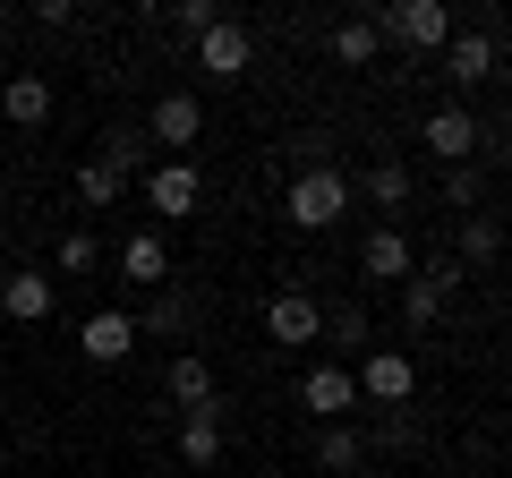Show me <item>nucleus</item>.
Here are the masks:
<instances>
[{
    "mask_svg": "<svg viewBox=\"0 0 512 478\" xmlns=\"http://www.w3.org/2000/svg\"><path fill=\"white\" fill-rule=\"evenodd\" d=\"M282 214H291V231H333V222L350 214V180L333 163H308L291 180V197H282Z\"/></svg>",
    "mask_w": 512,
    "mask_h": 478,
    "instance_id": "obj_1",
    "label": "nucleus"
},
{
    "mask_svg": "<svg viewBox=\"0 0 512 478\" xmlns=\"http://www.w3.org/2000/svg\"><path fill=\"white\" fill-rule=\"evenodd\" d=\"M350 385H359V402H384V410H402L410 393H419V368H410V350H367L359 368H350Z\"/></svg>",
    "mask_w": 512,
    "mask_h": 478,
    "instance_id": "obj_2",
    "label": "nucleus"
},
{
    "mask_svg": "<svg viewBox=\"0 0 512 478\" xmlns=\"http://www.w3.org/2000/svg\"><path fill=\"white\" fill-rule=\"evenodd\" d=\"M384 35H402L410 52H444L453 43V9L444 0H393L384 9Z\"/></svg>",
    "mask_w": 512,
    "mask_h": 478,
    "instance_id": "obj_3",
    "label": "nucleus"
},
{
    "mask_svg": "<svg viewBox=\"0 0 512 478\" xmlns=\"http://www.w3.org/2000/svg\"><path fill=\"white\" fill-rule=\"evenodd\" d=\"M248 60H256V35H248L239 18H214V26L197 35V69L222 77V86H231V77H248Z\"/></svg>",
    "mask_w": 512,
    "mask_h": 478,
    "instance_id": "obj_4",
    "label": "nucleus"
},
{
    "mask_svg": "<svg viewBox=\"0 0 512 478\" xmlns=\"http://www.w3.org/2000/svg\"><path fill=\"white\" fill-rule=\"evenodd\" d=\"M478 146H487V129H478V120H470V111H461V103L427 111V154H436V163H470Z\"/></svg>",
    "mask_w": 512,
    "mask_h": 478,
    "instance_id": "obj_5",
    "label": "nucleus"
},
{
    "mask_svg": "<svg viewBox=\"0 0 512 478\" xmlns=\"http://www.w3.org/2000/svg\"><path fill=\"white\" fill-rule=\"evenodd\" d=\"M265 333H274V342H316V333H325V308H316L308 291H274L265 299Z\"/></svg>",
    "mask_w": 512,
    "mask_h": 478,
    "instance_id": "obj_6",
    "label": "nucleus"
},
{
    "mask_svg": "<svg viewBox=\"0 0 512 478\" xmlns=\"http://www.w3.org/2000/svg\"><path fill=\"white\" fill-rule=\"evenodd\" d=\"M299 402H308L316 419H333V427H342V410H359V385H350V368H333V359H325V368H308V376H299Z\"/></svg>",
    "mask_w": 512,
    "mask_h": 478,
    "instance_id": "obj_7",
    "label": "nucleus"
},
{
    "mask_svg": "<svg viewBox=\"0 0 512 478\" xmlns=\"http://www.w3.org/2000/svg\"><path fill=\"white\" fill-rule=\"evenodd\" d=\"M77 342H86V359H94V368H120L128 350H137V316L103 308V316H86V333H77Z\"/></svg>",
    "mask_w": 512,
    "mask_h": 478,
    "instance_id": "obj_8",
    "label": "nucleus"
},
{
    "mask_svg": "<svg viewBox=\"0 0 512 478\" xmlns=\"http://www.w3.org/2000/svg\"><path fill=\"white\" fill-rule=\"evenodd\" d=\"M197 129H205V103H197V94H163L154 120H146L154 146H197Z\"/></svg>",
    "mask_w": 512,
    "mask_h": 478,
    "instance_id": "obj_9",
    "label": "nucleus"
},
{
    "mask_svg": "<svg viewBox=\"0 0 512 478\" xmlns=\"http://www.w3.org/2000/svg\"><path fill=\"white\" fill-rule=\"evenodd\" d=\"M359 274H367V282H410V274H419V248H410L402 231H376V239L359 248Z\"/></svg>",
    "mask_w": 512,
    "mask_h": 478,
    "instance_id": "obj_10",
    "label": "nucleus"
},
{
    "mask_svg": "<svg viewBox=\"0 0 512 478\" xmlns=\"http://www.w3.org/2000/svg\"><path fill=\"white\" fill-rule=\"evenodd\" d=\"M0 111H9V129H43V120H52V86H43L35 69H18L0 86Z\"/></svg>",
    "mask_w": 512,
    "mask_h": 478,
    "instance_id": "obj_11",
    "label": "nucleus"
},
{
    "mask_svg": "<svg viewBox=\"0 0 512 478\" xmlns=\"http://www.w3.org/2000/svg\"><path fill=\"white\" fill-rule=\"evenodd\" d=\"M52 299H60V291H52V274H26V265L0 282V308L18 316V325H43V316H52Z\"/></svg>",
    "mask_w": 512,
    "mask_h": 478,
    "instance_id": "obj_12",
    "label": "nucleus"
},
{
    "mask_svg": "<svg viewBox=\"0 0 512 478\" xmlns=\"http://www.w3.org/2000/svg\"><path fill=\"white\" fill-rule=\"evenodd\" d=\"M146 205H154V214H171V222H180V214H197V171H188V163L146 171Z\"/></svg>",
    "mask_w": 512,
    "mask_h": 478,
    "instance_id": "obj_13",
    "label": "nucleus"
},
{
    "mask_svg": "<svg viewBox=\"0 0 512 478\" xmlns=\"http://www.w3.org/2000/svg\"><path fill=\"white\" fill-rule=\"evenodd\" d=\"M444 77L453 86H487L495 77V35H453L444 43Z\"/></svg>",
    "mask_w": 512,
    "mask_h": 478,
    "instance_id": "obj_14",
    "label": "nucleus"
},
{
    "mask_svg": "<svg viewBox=\"0 0 512 478\" xmlns=\"http://www.w3.org/2000/svg\"><path fill=\"white\" fill-rule=\"evenodd\" d=\"M180 461H188V470H214V461H222V402L180 419Z\"/></svg>",
    "mask_w": 512,
    "mask_h": 478,
    "instance_id": "obj_15",
    "label": "nucleus"
},
{
    "mask_svg": "<svg viewBox=\"0 0 512 478\" xmlns=\"http://www.w3.org/2000/svg\"><path fill=\"white\" fill-rule=\"evenodd\" d=\"M163 393H171V402H180V410H214V402H222V393H214V368H205L197 350H188V359H171Z\"/></svg>",
    "mask_w": 512,
    "mask_h": 478,
    "instance_id": "obj_16",
    "label": "nucleus"
},
{
    "mask_svg": "<svg viewBox=\"0 0 512 478\" xmlns=\"http://www.w3.org/2000/svg\"><path fill=\"white\" fill-rule=\"evenodd\" d=\"M120 274H128V282H146V291H163V274H171V257H163V239H154V231L120 239Z\"/></svg>",
    "mask_w": 512,
    "mask_h": 478,
    "instance_id": "obj_17",
    "label": "nucleus"
},
{
    "mask_svg": "<svg viewBox=\"0 0 512 478\" xmlns=\"http://www.w3.org/2000/svg\"><path fill=\"white\" fill-rule=\"evenodd\" d=\"M444 299H453V274H410V282H402L410 325H436V316H444Z\"/></svg>",
    "mask_w": 512,
    "mask_h": 478,
    "instance_id": "obj_18",
    "label": "nucleus"
},
{
    "mask_svg": "<svg viewBox=\"0 0 512 478\" xmlns=\"http://www.w3.org/2000/svg\"><path fill=\"white\" fill-rule=\"evenodd\" d=\"M376 43H384L376 18H342V26H333V60H350V69H367V60H376Z\"/></svg>",
    "mask_w": 512,
    "mask_h": 478,
    "instance_id": "obj_19",
    "label": "nucleus"
},
{
    "mask_svg": "<svg viewBox=\"0 0 512 478\" xmlns=\"http://www.w3.org/2000/svg\"><path fill=\"white\" fill-rule=\"evenodd\" d=\"M367 205L402 214V205H410V163H376V171H367Z\"/></svg>",
    "mask_w": 512,
    "mask_h": 478,
    "instance_id": "obj_20",
    "label": "nucleus"
},
{
    "mask_svg": "<svg viewBox=\"0 0 512 478\" xmlns=\"http://www.w3.org/2000/svg\"><path fill=\"white\" fill-rule=\"evenodd\" d=\"M128 188V171H111L103 154H94V163H77V205H111Z\"/></svg>",
    "mask_w": 512,
    "mask_h": 478,
    "instance_id": "obj_21",
    "label": "nucleus"
},
{
    "mask_svg": "<svg viewBox=\"0 0 512 478\" xmlns=\"http://www.w3.org/2000/svg\"><path fill=\"white\" fill-rule=\"evenodd\" d=\"M316 461H325V470H359V461H367L359 427H325V436H316Z\"/></svg>",
    "mask_w": 512,
    "mask_h": 478,
    "instance_id": "obj_22",
    "label": "nucleus"
},
{
    "mask_svg": "<svg viewBox=\"0 0 512 478\" xmlns=\"http://www.w3.org/2000/svg\"><path fill=\"white\" fill-rule=\"evenodd\" d=\"M495 248H504V222H487V214H470V222H461V257H470V265H487Z\"/></svg>",
    "mask_w": 512,
    "mask_h": 478,
    "instance_id": "obj_23",
    "label": "nucleus"
},
{
    "mask_svg": "<svg viewBox=\"0 0 512 478\" xmlns=\"http://www.w3.org/2000/svg\"><path fill=\"white\" fill-rule=\"evenodd\" d=\"M103 163L111 171H137V163H146V129H103Z\"/></svg>",
    "mask_w": 512,
    "mask_h": 478,
    "instance_id": "obj_24",
    "label": "nucleus"
},
{
    "mask_svg": "<svg viewBox=\"0 0 512 478\" xmlns=\"http://www.w3.org/2000/svg\"><path fill=\"white\" fill-rule=\"evenodd\" d=\"M60 274H94V257H103V248H94V231H60Z\"/></svg>",
    "mask_w": 512,
    "mask_h": 478,
    "instance_id": "obj_25",
    "label": "nucleus"
},
{
    "mask_svg": "<svg viewBox=\"0 0 512 478\" xmlns=\"http://www.w3.org/2000/svg\"><path fill=\"white\" fill-rule=\"evenodd\" d=\"M214 18H222L214 0H180V9H171V26H180L188 43H197V35H205V26H214Z\"/></svg>",
    "mask_w": 512,
    "mask_h": 478,
    "instance_id": "obj_26",
    "label": "nucleus"
},
{
    "mask_svg": "<svg viewBox=\"0 0 512 478\" xmlns=\"http://www.w3.org/2000/svg\"><path fill=\"white\" fill-rule=\"evenodd\" d=\"M137 333H188V308H180V299H154V308H146V325H137Z\"/></svg>",
    "mask_w": 512,
    "mask_h": 478,
    "instance_id": "obj_27",
    "label": "nucleus"
},
{
    "mask_svg": "<svg viewBox=\"0 0 512 478\" xmlns=\"http://www.w3.org/2000/svg\"><path fill=\"white\" fill-rule=\"evenodd\" d=\"M444 197L470 205V197H478V171H470V163H453V171H444Z\"/></svg>",
    "mask_w": 512,
    "mask_h": 478,
    "instance_id": "obj_28",
    "label": "nucleus"
},
{
    "mask_svg": "<svg viewBox=\"0 0 512 478\" xmlns=\"http://www.w3.org/2000/svg\"><path fill=\"white\" fill-rule=\"evenodd\" d=\"M325 333H333V342H367V325H359L350 308H333V316H325Z\"/></svg>",
    "mask_w": 512,
    "mask_h": 478,
    "instance_id": "obj_29",
    "label": "nucleus"
},
{
    "mask_svg": "<svg viewBox=\"0 0 512 478\" xmlns=\"http://www.w3.org/2000/svg\"><path fill=\"white\" fill-rule=\"evenodd\" d=\"M0 239H9V214H0Z\"/></svg>",
    "mask_w": 512,
    "mask_h": 478,
    "instance_id": "obj_30",
    "label": "nucleus"
},
{
    "mask_svg": "<svg viewBox=\"0 0 512 478\" xmlns=\"http://www.w3.org/2000/svg\"><path fill=\"white\" fill-rule=\"evenodd\" d=\"M265 478H282V470H265Z\"/></svg>",
    "mask_w": 512,
    "mask_h": 478,
    "instance_id": "obj_31",
    "label": "nucleus"
}]
</instances>
